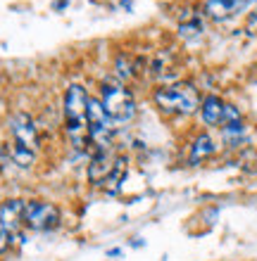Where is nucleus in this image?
<instances>
[{"mask_svg":"<svg viewBox=\"0 0 257 261\" xmlns=\"http://www.w3.org/2000/svg\"><path fill=\"white\" fill-rule=\"evenodd\" d=\"M88 93L81 83H69L62 97V117H64V130L72 145L79 152L90 145L88 138Z\"/></svg>","mask_w":257,"mask_h":261,"instance_id":"nucleus-1","label":"nucleus"},{"mask_svg":"<svg viewBox=\"0 0 257 261\" xmlns=\"http://www.w3.org/2000/svg\"><path fill=\"white\" fill-rule=\"evenodd\" d=\"M153 100L167 117H191L200 110V93L188 81L165 83L160 88H155Z\"/></svg>","mask_w":257,"mask_h":261,"instance_id":"nucleus-2","label":"nucleus"},{"mask_svg":"<svg viewBox=\"0 0 257 261\" xmlns=\"http://www.w3.org/2000/svg\"><path fill=\"white\" fill-rule=\"evenodd\" d=\"M98 100L103 102L105 112L110 114L114 124H129V121H133L136 112H138L131 88H126V83L117 81V79H105L100 83Z\"/></svg>","mask_w":257,"mask_h":261,"instance_id":"nucleus-3","label":"nucleus"},{"mask_svg":"<svg viewBox=\"0 0 257 261\" xmlns=\"http://www.w3.org/2000/svg\"><path fill=\"white\" fill-rule=\"evenodd\" d=\"M62 223V212L60 206L45 199H31L24 204V226L36 233H50L60 228Z\"/></svg>","mask_w":257,"mask_h":261,"instance_id":"nucleus-4","label":"nucleus"},{"mask_svg":"<svg viewBox=\"0 0 257 261\" xmlns=\"http://www.w3.org/2000/svg\"><path fill=\"white\" fill-rule=\"evenodd\" d=\"M10 133H12V143L14 145H21L27 150L36 152L38 150V128H36V121L29 117L27 112H17L10 117Z\"/></svg>","mask_w":257,"mask_h":261,"instance_id":"nucleus-5","label":"nucleus"},{"mask_svg":"<svg viewBox=\"0 0 257 261\" xmlns=\"http://www.w3.org/2000/svg\"><path fill=\"white\" fill-rule=\"evenodd\" d=\"M117 164V157L112 150H93L88 164V183L96 188H105L112 176V169Z\"/></svg>","mask_w":257,"mask_h":261,"instance_id":"nucleus-6","label":"nucleus"},{"mask_svg":"<svg viewBox=\"0 0 257 261\" xmlns=\"http://www.w3.org/2000/svg\"><path fill=\"white\" fill-rule=\"evenodd\" d=\"M252 5V0H205L202 3V14L212 21H226L238 17Z\"/></svg>","mask_w":257,"mask_h":261,"instance_id":"nucleus-7","label":"nucleus"},{"mask_svg":"<svg viewBox=\"0 0 257 261\" xmlns=\"http://www.w3.org/2000/svg\"><path fill=\"white\" fill-rule=\"evenodd\" d=\"M224 107H226V102H224L222 97L217 95H207L200 100V110H198V114H200L202 124L205 126H222L224 121Z\"/></svg>","mask_w":257,"mask_h":261,"instance_id":"nucleus-8","label":"nucleus"},{"mask_svg":"<svg viewBox=\"0 0 257 261\" xmlns=\"http://www.w3.org/2000/svg\"><path fill=\"white\" fill-rule=\"evenodd\" d=\"M24 199H7L5 204L0 206V221L5 223L10 230H17L19 226H24Z\"/></svg>","mask_w":257,"mask_h":261,"instance_id":"nucleus-9","label":"nucleus"},{"mask_svg":"<svg viewBox=\"0 0 257 261\" xmlns=\"http://www.w3.org/2000/svg\"><path fill=\"white\" fill-rule=\"evenodd\" d=\"M215 152H217L215 138L209 136V133H200V136H195L193 143H191V157H188V162H191V164H200V162H205L207 157H212Z\"/></svg>","mask_w":257,"mask_h":261,"instance_id":"nucleus-10","label":"nucleus"},{"mask_svg":"<svg viewBox=\"0 0 257 261\" xmlns=\"http://www.w3.org/2000/svg\"><path fill=\"white\" fill-rule=\"evenodd\" d=\"M114 67H117V81L126 83L131 81L133 76L138 74V64H136V60H133L131 55H117V62H114Z\"/></svg>","mask_w":257,"mask_h":261,"instance_id":"nucleus-11","label":"nucleus"},{"mask_svg":"<svg viewBox=\"0 0 257 261\" xmlns=\"http://www.w3.org/2000/svg\"><path fill=\"white\" fill-rule=\"evenodd\" d=\"M10 157H12L14 164H19L21 169H29V166L36 162V152L27 150V147H21V145L10 143Z\"/></svg>","mask_w":257,"mask_h":261,"instance_id":"nucleus-12","label":"nucleus"},{"mask_svg":"<svg viewBox=\"0 0 257 261\" xmlns=\"http://www.w3.org/2000/svg\"><path fill=\"white\" fill-rule=\"evenodd\" d=\"M200 34H202V24H200L198 19L181 21V27H179V36H181V38H186V41H191V38H198Z\"/></svg>","mask_w":257,"mask_h":261,"instance_id":"nucleus-13","label":"nucleus"},{"mask_svg":"<svg viewBox=\"0 0 257 261\" xmlns=\"http://www.w3.org/2000/svg\"><path fill=\"white\" fill-rule=\"evenodd\" d=\"M12 238H14V233L10 230V228L0 221V254H5L7 249H10V245H12Z\"/></svg>","mask_w":257,"mask_h":261,"instance_id":"nucleus-14","label":"nucleus"}]
</instances>
